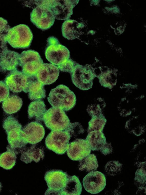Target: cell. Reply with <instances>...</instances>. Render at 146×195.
Listing matches in <instances>:
<instances>
[{"mask_svg":"<svg viewBox=\"0 0 146 195\" xmlns=\"http://www.w3.org/2000/svg\"><path fill=\"white\" fill-rule=\"evenodd\" d=\"M84 27V24L76 20L68 19L65 21L62 26L63 36L69 40L78 38L80 36V31Z\"/></svg>","mask_w":146,"mask_h":195,"instance_id":"cell-19","label":"cell"},{"mask_svg":"<svg viewBox=\"0 0 146 195\" xmlns=\"http://www.w3.org/2000/svg\"><path fill=\"white\" fill-rule=\"evenodd\" d=\"M114 76L115 74H113L112 71L108 70L102 73L98 77L100 79V83L102 86L111 89L116 83V80L113 77Z\"/></svg>","mask_w":146,"mask_h":195,"instance_id":"cell-28","label":"cell"},{"mask_svg":"<svg viewBox=\"0 0 146 195\" xmlns=\"http://www.w3.org/2000/svg\"><path fill=\"white\" fill-rule=\"evenodd\" d=\"M3 128L7 134L10 131L16 129H21L22 126L15 117L9 116L5 119L3 123Z\"/></svg>","mask_w":146,"mask_h":195,"instance_id":"cell-29","label":"cell"},{"mask_svg":"<svg viewBox=\"0 0 146 195\" xmlns=\"http://www.w3.org/2000/svg\"><path fill=\"white\" fill-rule=\"evenodd\" d=\"M122 164L118 161L112 160L108 162L105 166L106 173L111 176L117 174L121 170Z\"/></svg>","mask_w":146,"mask_h":195,"instance_id":"cell-30","label":"cell"},{"mask_svg":"<svg viewBox=\"0 0 146 195\" xmlns=\"http://www.w3.org/2000/svg\"><path fill=\"white\" fill-rule=\"evenodd\" d=\"M87 111L92 117L98 116L102 114V108L98 104H92L88 105Z\"/></svg>","mask_w":146,"mask_h":195,"instance_id":"cell-34","label":"cell"},{"mask_svg":"<svg viewBox=\"0 0 146 195\" xmlns=\"http://www.w3.org/2000/svg\"><path fill=\"white\" fill-rule=\"evenodd\" d=\"M10 29L7 20L0 17V45H7L6 36Z\"/></svg>","mask_w":146,"mask_h":195,"instance_id":"cell-31","label":"cell"},{"mask_svg":"<svg viewBox=\"0 0 146 195\" xmlns=\"http://www.w3.org/2000/svg\"><path fill=\"white\" fill-rule=\"evenodd\" d=\"M98 167L96 156L94 154H90L79 160L78 168L80 171L90 172L96 170Z\"/></svg>","mask_w":146,"mask_h":195,"instance_id":"cell-25","label":"cell"},{"mask_svg":"<svg viewBox=\"0 0 146 195\" xmlns=\"http://www.w3.org/2000/svg\"><path fill=\"white\" fill-rule=\"evenodd\" d=\"M2 188V184L0 182V192H1Z\"/></svg>","mask_w":146,"mask_h":195,"instance_id":"cell-38","label":"cell"},{"mask_svg":"<svg viewBox=\"0 0 146 195\" xmlns=\"http://www.w3.org/2000/svg\"><path fill=\"white\" fill-rule=\"evenodd\" d=\"M44 86L37 80L36 75L28 76L27 86L23 91L28 93V97L30 100H41L46 96Z\"/></svg>","mask_w":146,"mask_h":195,"instance_id":"cell-17","label":"cell"},{"mask_svg":"<svg viewBox=\"0 0 146 195\" xmlns=\"http://www.w3.org/2000/svg\"><path fill=\"white\" fill-rule=\"evenodd\" d=\"M70 134L71 136L76 137L77 135L84 132V130L81 124L78 122L70 123L65 130Z\"/></svg>","mask_w":146,"mask_h":195,"instance_id":"cell-32","label":"cell"},{"mask_svg":"<svg viewBox=\"0 0 146 195\" xmlns=\"http://www.w3.org/2000/svg\"><path fill=\"white\" fill-rule=\"evenodd\" d=\"M71 137L65 130L51 131L46 138L45 144L49 150L57 154L62 155L68 148Z\"/></svg>","mask_w":146,"mask_h":195,"instance_id":"cell-7","label":"cell"},{"mask_svg":"<svg viewBox=\"0 0 146 195\" xmlns=\"http://www.w3.org/2000/svg\"><path fill=\"white\" fill-rule=\"evenodd\" d=\"M107 122V120L103 114L96 117H92L88 123L87 132L92 131H102Z\"/></svg>","mask_w":146,"mask_h":195,"instance_id":"cell-27","label":"cell"},{"mask_svg":"<svg viewBox=\"0 0 146 195\" xmlns=\"http://www.w3.org/2000/svg\"><path fill=\"white\" fill-rule=\"evenodd\" d=\"M70 75L73 83L77 87L84 90L92 88V81L96 76L92 68L89 65H83L77 63Z\"/></svg>","mask_w":146,"mask_h":195,"instance_id":"cell-5","label":"cell"},{"mask_svg":"<svg viewBox=\"0 0 146 195\" xmlns=\"http://www.w3.org/2000/svg\"><path fill=\"white\" fill-rule=\"evenodd\" d=\"M52 11L55 19L68 20L73 13V9L79 0H43Z\"/></svg>","mask_w":146,"mask_h":195,"instance_id":"cell-9","label":"cell"},{"mask_svg":"<svg viewBox=\"0 0 146 195\" xmlns=\"http://www.w3.org/2000/svg\"><path fill=\"white\" fill-rule=\"evenodd\" d=\"M100 150L102 154L106 155L111 153L113 149L111 144L106 143Z\"/></svg>","mask_w":146,"mask_h":195,"instance_id":"cell-37","label":"cell"},{"mask_svg":"<svg viewBox=\"0 0 146 195\" xmlns=\"http://www.w3.org/2000/svg\"><path fill=\"white\" fill-rule=\"evenodd\" d=\"M76 63L71 59H69L61 65L57 66L61 71L70 73L73 70Z\"/></svg>","mask_w":146,"mask_h":195,"instance_id":"cell-35","label":"cell"},{"mask_svg":"<svg viewBox=\"0 0 146 195\" xmlns=\"http://www.w3.org/2000/svg\"><path fill=\"white\" fill-rule=\"evenodd\" d=\"M86 140L91 150H100L107 143L106 137L102 131H92L88 133Z\"/></svg>","mask_w":146,"mask_h":195,"instance_id":"cell-22","label":"cell"},{"mask_svg":"<svg viewBox=\"0 0 146 195\" xmlns=\"http://www.w3.org/2000/svg\"><path fill=\"white\" fill-rule=\"evenodd\" d=\"M20 54L8 49L1 52L0 53V71L4 73L17 69Z\"/></svg>","mask_w":146,"mask_h":195,"instance_id":"cell-18","label":"cell"},{"mask_svg":"<svg viewBox=\"0 0 146 195\" xmlns=\"http://www.w3.org/2000/svg\"><path fill=\"white\" fill-rule=\"evenodd\" d=\"M37 1L36 2V6L30 14L31 21L37 28L45 31L53 25L55 18L43 0Z\"/></svg>","mask_w":146,"mask_h":195,"instance_id":"cell-4","label":"cell"},{"mask_svg":"<svg viewBox=\"0 0 146 195\" xmlns=\"http://www.w3.org/2000/svg\"><path fill=\"white\" fill-rule=\"evenodd\" d=\"M22 104L23 101L21 98L16 95H10L3 101L2 107L5 113L11 114L19 110Z\"/></svg>","mask_w":146,"mask_h":195,"instance_id":"cell-24","label":"cell"},{"mask_svg":"<svg viewBox=\"0 0 146 195\" xmlns=\"http://www.w3.org/2000/svg\"><path fill=\"white\" fill-rule=\"evenodd\" d=\"M44 102L41 100H35L31 102L28 109V118L39 122L43 120L44 116L47 111Z\"/></svg>","mask_w":146,"mask_h":195,"instance_id":"cell-21","label":"cell"},{"mask_svg":"<svg viewBox=\"0 0 146 195\" xmlns=\"http://www.w3.org/2000/svg\"><path fill=\"white\" fill-rule=\"evenodd\" d=\"M47 42L45 56L46 59L51 64L57 66L70 59L69 50L60 44L56 38L50 36L48 38Z\"/></svg>","mask_w":146,"mask_h":195,"instance_id":"cell-3","label":"cell"},{"mask_svg":"<svg viewBox=\"0 0 146 195\" xmlns=\"http://www.w3.org/2000/svg\"><path fill=\"white\" fill-rule=\"evenodd\" d=\"M33 38L30 28L26 25L20 24L10 28L6 40L13 48L25 49L30 46Z\"/></svg>","mask_w":146,"mask_h":195,"instance_id":"cell-2","label":"cell"},{"mask_svg":"<svg viewBox=\"0 0 146 195\" xmlns=\"http://www.w3.org/2000/svg\"><path fill=\"white\" fill-rule=\"evenodd\" d=\"M59 72L57 66L51 63H43L37 70L36 76L37 80L44 85H50L56 80Z\"/></svg>","mask_w":146,"mask_h":195,"instance_id":"cell-15","label":"cell"},{"mask_svg":"<svg viewBox=\"0 0 146 195\" xmlns=\"http://www.w3.org/2000/svg\"><path fill=\"white\" fill-rule=\"evenodd\" d=\"M142 164V167L138 169L136 171L134 179L135 181L140 184L145 185L146 184V170L144 168V162Z\"/></svg>","mask_w":146,"mask_h":195,"instance_id":"cell-33","label":"cell"},{"mask_svg":"<svg viewBox=\"0 0 146 195\" xmlns=\"http://www.w3.org/2000/svg\"><path fill=\"white\" fill-rule=\"evenodd\" d=\"M7 151L0 156V166L6 170H10L15 165L16 154L9 148L7 147Z\"/></svg>","mask_w":146,"mask_h":195,"instance_id":"cell-26","label":"cell"},{"mask_svg":"<svg viewBox=\"0 0 146 195\" xmlns=\"http://www.w3.org/2000/svg\"><path fill=\"white\" fill-rule=\"evenodd\" d=\"M70 176L66 172L60 170H48L45 174L44 178L48 188L44 194L59 195Z\"/></svg>","mask_w":146,"mask_h":195,"instance_id":"cell-10","label":"cell"},{"mask_svg":"<svg viewBox=\"0 0 146 195\" xmlns=\"http://www.w3.org/2000/svg\"><path fill=\"white\" fill-rule=\"evenodd\" d=\"M7 134L9 144L7 147L16 154L22 153L26 148L28 143L24 132L21 129H16L10 131Z\"/></svg>","mask_w":146,"mask_h":195,"instance_id":"cell-14","label":"cell"},{"mask_svg":"<svg viewBox=\"0 0 146 195\" xmlns=\"http://www.w3.org/2000/svg\"><path fill=\"white\" fill-rule=\"evenodd\" d=\"M9 94V89L5 83L0 81V102L5 100Z\"/></svg>","mask_w":146,"mask_h":195,"instance_id":"cell-36","label":"cell"},{"mask_svg":"<svg viewBox=\"0 0 146 195\" xmlns=\"http://www.w3.org/2000/svg\"><path fill=\"white\" fill-rule=\"evenodd\" d=\"M44 156V148L41 146L33 144L25 149L21 156V160L25 163L28 164L33 160L38 162L43 160Z\"/></svg>","mask_w":146,"mask_h":195,"instance_id":"cell-20","label":"cell"},{"mask_svg":"<svg viewBox=\"0 0 146 195\" xmlns=\"http://www.w3.org/2000/svg\"><path fill=\"white\" fill-rule=\"evenodd\" d=\"M82 189V185L78 177L75 175L70 176L65 186L61 190L59 195H80Z\"/></svg>","mask_w":146,"mask_h":195,"instance_id":"cell-23","label":"cell"},{"mask_svg":"<svg viewBox=\"0 0 146 195\" xmlns=\"http://www.w3.org/2000/svg\"><path fill=\"white\" fill-rule=\"evenodd\" d=\"M43 63L38 53L35 50L24 51L20 54L19 65L22 67V72L28 76L35 75Z\"/></svg>","mask_w":146,"mask_h":195,"instance_id":"cell-8","label":"cell"},{"mask_svg":"<svg viewBox=\"0 0 146 195\" xmlns=\"http://www.w3.org/2000/svg\"><path fill=\"white\" fill-rule=\"evenodd\" d=\"M43 121L46 126L52 131L64 130L70 123L63 110L53 107L46 111Z\"/></svg>","mask_w":146,"mask_h":195,"instance_id":"cell-6","label":"cell"},{"mask_svg":"<svg viewBox=\"0 0 146 195\" xmlns=\"http://www.w3.org/2000/svg\"><path fill=\"white\" fill-rule=\"evenodd\" d=\"M91 149L86 140L77 138L69 144L67 154L69 158L74 161H79L89 154Z\"/></svg>","mask_w":146,"mask_h":195,"instance_id":"cell-13","label":"cell"},{"mask_svg":"<svg viewBox=\"0 0 146 195\" xmlns=\"http://www.w3.org/2000/svg\"><path fill=\"white\" fill-rule=\"evenodd\" d=\"M47 99L53 107L59 108L65 111L71 110L75 105L76 101L74 93L68 87L62 84L52 89Z\"/></svg>","mask_w":146,"mask_h":195,"instance_id":"cell-1","label":"cell"},{"mask_svg":"<svg viewBox=\"0 0 146 195\" xmlns=\"http://www.w3.org/2000/svg\"><path fill=\"white\" fill-rule=\"evenodd\" d=\"M90 33H91V34H94V31H90Z\"/></svg>","mask_w":146,"mask_h":195,"instance_id":"cell-39","label":"cell"},{"mask_svg":"<svg viewBox=\"0 0 146 195\" xmlns=\"http://www.w3.org/2000/svg\"><path fill=\"white\" fill-rule=\"evenodd\" d=\"M28 77L22 71L16 69L9 73L4 81L11 91L18 93L23 91L26 88Z\"/></svg>","mask_w":146,"mask_h":195,"instance_id":"cell-12","label":"cell"},{"mask_svg":"<svg viewBox=\"0 0 146 195\" xmlns=\"http://www.w3.org/2000/svg\"><path fill=\"white\" fill-rule=\"evenodd\" d=\"M22 130L26 135L28 143L32 145L40 142L43 138L45 134L43 126L38 122L36 121L28 124Z\"/></svg>","mask_w":146,"mask_h":195,"instance_id":"cell-16","label":"cell"},{"mask_svg":"<svg viewBox=\"0 0 146 195\" xmlns=\"http://www.w3.org/2000/svg\"><path fill=\"white\" fill-rule=\"evenodd\" d=\"M83 184L85 190L92 194H98L102 191L106 185L105 175L98 171H92L84 178Z\"/></svg>","mask_w":146,"mask_h":195,"instance_id":"cell-11","label":"cell"}]
</instances>
